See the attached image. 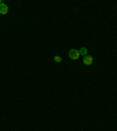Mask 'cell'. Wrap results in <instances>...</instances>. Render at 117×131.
Instances as JSON below:
<instances>
[{"label":"cell","mask_w":117,"mask_h":131,"mask_svg":"<svg viewBox=\"0 0 117 131\" xmlns=\"http://www.w3.org/2000/svg\"><path fill=\"white\" fill-rule=\"evenodd\" d=\"M54 61L58 62V63H60V62H62V58H61L60 55H55V56H54Z\"/></svg>","instance_id":"cell-5"},{"label":"cell","mask_w":117,"mask_h":131,"mask_svg":"<svg viewBox=\"0 0 117 131\" xmlns=\"http://www.w3.org/2000/svg\"><path fill=\"white\" fill-rule=\"evenodd\" d=\"M93 62H94L93 56H90V55H86V56H83V65L90 66V65H93Z\"/></svg>","instance_id":"cell-2"},{"label":"cell","mask_w":117,"mask_h":131,"mask_svg":"<svg viewBox=\"0 0 117 131\" xmlns=\"http://www.w3.org/2000/svg\"><path fill=\"white\" fill-rule=\"evenodd\" d=\"M8 13V6L5 2H1L0 4V14H2V15H6Z\"/></svg>","instance_id":"cell-3"},{"label":"cell","mask_w":117,"mask_h":131,"mask_svg":"<svg viewBox=\"0 0 117 131\" xmlns=\"http://www.w3.org/2000/svg\"><path fill=\"white\" fill-rule=\"evenodd\" d=\"M78 53H80V55H82V56H86V55H88V50H87L86 47H81V48L78 49Z\"/></svg>","instance_id":"cell-4"},{"label":"cell","mask_w":117,"mask_h":131,"mask_svg":"<svg viewBox=\"0 0 117 131\" xmlns=\"http://www.w3.org/2000/svg\"><path fill=\"white\" fill-rule=\"evenodd\" d=\"M68 56H69L71 60H77L80 58V53H78L77 49H70L69 53H68Z\"/></svg>","instance_id":"cell-1"}]
</instances>
